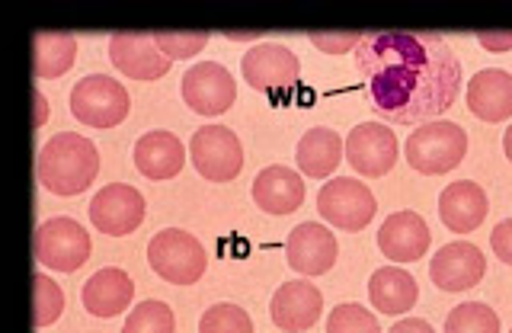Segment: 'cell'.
Listing matches in <instances>:
<instances>
[{"label": "cell", "instance_id": "6da1fadb", "mask_svg": "<svg viewBox=\"0 0 512 333\" xmlns=\"http://www.w3.org/2000/svg\"><path fill=\"white\" fill-rule=\"evenodd\" d=\"M372 109L394 125H426L455 106L461 61L436 33H368L356 49Z\"/></svg>", "mask_w": 512, "mask_h": 333}, {"label": "cell", "instance_id": "7a4b0ae2", "mask_svg": "<svg viewBox=\"0 0 512 333\" xmlns=\"http://www.w3.org/2000/svg\"><path fill=\"white\" fill-rule=\"evenodd\" d=\"M100 173V154L90 138L77 132H58L42 145L36 157V177L52 196H77L90 189Z\"/></svg>", "mask_w": 512, "mask_h": 333}, {"label": "cell", "instance_id": "3957f363", "mask_svg": "<svg viewBox=\"0 0 512 333\" xmlns=\"http://www.w3.org/2000/svg\"><path fill=\"white\" fill-rule=\"evenodd\" d=\"M464 154H468V132L455 122H426L420 129H413L407 145H404V157L407 164L423 173V177H442V173H452Z\"/></svg>", "mask_w": 512, "mask_h": 333}, {"label": "cell", "instance_id": "277c9868", "mask_svg": "<svg viewBox=\"0 0 512 333\" xmlns=\"http://www.w3.org/2000/svg\"><path fill=\"white\" fill-rule=\"evenodd\" d=\"M128 113H132V97L116 77L90 74L80 77L71 90V116L90 129H116Z\"/></svg>", "mask_w": 512, "mask_h": 333}, {"label": "cell", "instance_id": "5b68a950", "mask_svg": "<svg viewBox=\"0 0 512 333\" xmlns=\"http://www.w3.org/2000/svg\"><path fill=\"white\" fill-rule=\"evenodd\" d=\"M148 263L154 273L173 282V285H192L205 276L208 253L199 244V237H192L189 231L180 228H164L151 237L148 244Z\"/></svg>", "mask_w": 512, "mask_h": 333}, {"label": "cell", "instance_id": "8992f818", "mask_svg": "<svg viewBox=\"0 0 512 333\" xmlns=\"http://www.w3.org/2000/svg\"><path fill=\"white\" fill-rule=\"evenodd\" d=\"M32 253L55 273H74L90 260V234L68 215L48 218L32 234Z\"/></svg>", "mask_w": 512, "mask_h": 333}, {"label": "cell", "instance_id": "52a82bcc", "mask_svg": "<svg viewBox=\"0 0 512 333\" xmlns=\"http://www.w3.org/2000/svg\"><path fill=\"white\" fill-rule=\"evenodd\" d=\"M317 212H320V218H324L330 228L356 234V231H362L368 221L375 218L378 205H375L372 189H368L362 180H356V177H333V180H327L324 186H320Z\"/></svg>", "mask_w": 512, "mask_h": 333}, {"label": "cell", "instance_id": "ba28073f", "mask_svg": "<svg viewBox=\"0 0 512 333\" xmlns=\"http://www.w3.org/2000/svg\"><path fill=\"white\" fill-rule=\"evenodd\" d=\"M189 161L199 177L212 183H231L244 167V148L228 125H205L189 138Z\"/></svg>", "mask_w": 512, "mask_h": 333}, {"label": "cell", "instance_id": "9c48e42d", "mask_svg": "<svg viewBox=\"0 0 512 333\" xmlns=\"http://www.w3.org/2000/svg\"><path fill=\"white\" fill-rule=\"evenodd\" d=\"M240 74L244 81L260 93H279L298 84V55L279 42H256L240 58Z\"/></svg>", "mask_w": 512, "mask_h": 333}, {"label": "cell", "instance_id": "30bf717a", "mask_svg": "<svg viewBox=\"0 0 512 333\" xmlns=\"http://www.w3.org/2000/svg\"><path fill=\"white\" fill-rule=\"evenodd\" d=\"M237 100V81L218 61H199L183 74V103L199 116H221Z\"/></svg>", "mask_w": 512, "mask_h": 333}, {"label": "cell", "instance_id": "8fae6325", "mask_svg": "<svg viewBox=\"0 0 512 333\" xmlns=\"http://www.w3.org/2000/svg\"><path fill=\"white\" fill-rule=\"evenodd\" d=\"M87 212L96 231L109 237H125L138 231L144 221V196L128 183H109L90 199Z\"/></svg>", "mask_w": 512, "mask_h": 333}, {"label": "cell", "instance_id": "7c38bea8", "mask_svg": "<svg viewBox=\"0 0 512 333\" xmlns=\"http://www.w3.org/2000/svg\"><path fill=\"white\" fill-rule=\"evenodd\" d=\"M346 161L359 177H384L397 164V135L381 122H362L346 135Z\"/></svg>", "mask_w": 512, "mask_h": 333}, {"label": "cell", "instance_id": "4fadbf2b", "mask_svg": "<svg viewBox=\"0 0 512 333\" xmlns=\"http://www.w3.org/2000/svg\"><path fill=\"white\" fill-rule=\"evenodd\" d=\"M487 257L480 247L468 241H452L436 250V257L429 260V279L442 292H468L484 279Z\"/></svg>", "mask_w": 512, "mask_h": 333}, {"label": "cell", "instance_id": "5bb4252c", "mask_svg": "<svg viewBox=\"0 0 512 333\" xmlns=\"http://www.w3.org/2000/svg\"><path fill=\"white\" fill-rule=\"evenodd\" d=\"M336 253H340V244L330 228L317 225V221H304V225L292 228L285 241V257L288 266L301 276H324L333 269Z\"/></svg>", "mask_w": 512, "mask_h": 333}, {"label": "cell", "instance_id": "9a60e30c", "mask_svg": "<svg viewBox=\"0 0 512 333\" xmlns=\"http://www.w3.org/2000/svg\"><path fill=\"white\" fill-rule=\"evenodd\" d=\"M109 61L125 77L157 81L170 71L173 61L157 49L154 33H116L109 39Z\"/></svg>", "mask_w": 512, "mask_h": 333}, {"label": "cell", "instance_id": "2e32d148", "mask_svg": "<svg viewBox=\"0 0 512 333\" xmlns=\"http://www.w3.org/2000/svg\"><path fill=\"white\" fill-rule=\"evenodd\" d=\"M324 295L314 282H282L269 301L272 324L285 333H304L320 321Z\"/></svg>", "mask_w": 512, "mask_h": 333}, {"label": "cell", "instance_id": "e0dca14e", "mask_svg": "<svg viewBox=\"0 0 512 333\" xmlns=\"http://www.w3.org/2000/svg\"><path fill=\"white\" fill-rule=\"evenodd\" d=\"M429 244H432L429 228H426L423 215H416V212H394L384 218V225L378 228V247L384 257L394 263L423 260Z\"/></svg>", "mask_w": 512, "mask_h": 333}, {"label": "cell", "instance_id": "ac0fdd59", "mask_svg": "<svg viewBox=\"0 0 512 333\" xmlns=\"http://www.w3.org/2000/svg\"><path fill=\"white\" fill-rule=\"evenodd\" d=\"M487 212H490V202H487L484 186H477L471 180L448 183L439 196V218H442V225L455 234L477 231L484 225Z\"/></svg>", "mask_w": 512, "mask_h": 333}, {"label": "cell", "instance_id": "d6986e66", "mask_svg": "<svg viewBox=\"0 0 512 333\" xmlns=\"http://www.w3.org/2000/svg\"><path fill=\"white\" fill-rule=\"evenodd\" d=\"M253 202L266 215H292L304 202V180L292 167L272 164L256 173L253 180Z\"/></svg>", "mask_w": 512, "mask_h": 333}, {"label": "cell", "instance_id": "ffe728a7", "mask_svg": "<svg viewBox=\"0 0 512 333\" xmlns=\"http://www.w3.org/2000/svg\"><path fill=\"white\" fill-rule=\"evenodd\" d=\"M84 308L93 317H119L135 298V282L132 276L125 273L119 266H106L96 269V273L84 282Z\"/></svg>", "mask_w": 512, "mask_h": 333}, {"label": "cell", "instance_id": "44dd1931", "mask_svg": "<svg viewBox=\"0 0 512 333\" xmlns=\"http://www.w3.org/2000/svg\"><path fill=\"white\" fill-rule=\"evenodd\" d=\"M135 167L148 180H173L183 170L189 151L173 132H148L135 141Z\"/></svg>", "mask_w": 512, "mask_h": 333}, {"label": "cell", "instance_id": "7402d4cb", "mask_svg": "<svg viewBox=\"0 0 512 333\" xmlns=\"http://www.w3.org/2000/svg\"><path fill=\"white\" fill-rule=\"evenodd\" d=\"M468 109L484 122L512 119V74L503 68L477 71L468 81Z\"/></svg>", "mask_w": 512, "mask_h": 333}, {"label": "cell", "instance_id": "603a6c76", "mask_svg": "<svg viewBox=\"0 0 512 333\" xmlns=\"http://www.w3.org/2000/svg\"><path fill=\"white\" fill-rule=\"evenodd\" d=\"M343 154H346V141L333 129L317 125V129H308L301 135L298 148H295V161L304 177L327 180L336 173V167L343 164Z\"/></svg>", "mask_w": 512, "mask_h": 333}, {"label": "cell", "instance_id": "cb8c5ba5", "mask_svg": "<svg viewBox=\"0 0 512 333\" xmlns=\"http://www.w3.org/2000/svg\"><path fill=\"white\" fill-rule=\"evenodd\" d=\"M416 298H420V285L400 266H381L368 279V301L381 314H404L416 305Z\"/></svg>", "mask_w": 512, "mask_h": 333}, {"label": "cell", "instance_id": "d4e9b609", "mask_svg": "<svg viewBox=\"0 0 512 333\" xmlns=\"http://www.w3.org/2000/svg\"><path fill=\"white\" fill-rule=\"evenodd\" d=\"M77 61V39L71 33H39L32 45V74L36 81H55Z\"/></svg>", "mask_w": 512, "mask_h": 333}, {"label": "cell", "instance_id": "484cf974", "mask_svg": "<svg viewBox=\"0 0 512 333\" xmlns=\"http://www.w3.org/2000/svg\"><path fill=\"white\" fill-rule=\"evenodd\" d=\"M442 333H500V317L484 301H464L448 311Z\"/></svg>", "mask_w": 512, "mask_h": 333}, {"label": "cell", "instance_id": "4316f807", "mask_svg": "<svg viewBox=\"0 0 512 333\" xmlns=\"http://www.w3.org/2000/svg\"><path fill=\"white\" fill-rule=\"evenodd\" d=\"M176 330V317L164 305V301H141L132 311H128V321L122 333H173Z\"/></svg>", "mask_w": 512, "mask_h": 333}, {"label": "cell", "instance_id": "83f0119b", "mask_svg": "<svg viewBox=\"0 0 512 333\" xmlns=\"http://www.w3.org/2000/svg\"><path fill=\"white\" fill-rule=\"evenodd\" d=\"M64 311V292L58 289V282L48 276L32 279V324L36 327H52Z\"/></svg>", "mask_w": 512, "mask_h": 333}, {"label": "cell", "instance_id": "f1b7e54d", "mask_svg": "<svg viewBox=\"0 0 512 333\" xmlns=\"http://www.w3.org/2000/svg\"><path fill=\"white\" fill-rule=\"evenodd\" d=\"M327 333H381L378 317L362 305H336L327 317Z\"/></svg>", "mask_w": 512, "mask_h": 333}, {"label": "cell", "instance_id": "f546056e", "mask_svg": "<svg viewBox=\"0 0 512 333\" xmlns=\"http://www.w3.org/2000/svg\"><path fill=\"white\" fill-rule=\"evenodd\" d=\"M199 333H253V321L237 305H212L202 314Z\"/></svg>", "mask_w": 512, "mask_h": 333}, {"label": "cell", "instance_id": "4dcf8cb0", "mask_svg": "<svg viewBox=\"0 0 512 333\" xmlns=\"http://www.w3.org/2000/svg\"><path fill=\"white\" fill-rule=\"evenodd\" d=\"M212 33H154L157 49L164 52L170 61H186L192 55H199Z\"/></svg>", "mask_w": 512, "mask_h": 333}, {"label": "cell", "instance_id": "1f68e13d", "mask_svg": "<svg viewBox=\"0 0 512 333\" xmlns=\"http://www.w3.org/2000/svg\"><path fill=\"white\" fill-rule=\"evenodd\" d=\"M365 36L359 33H311V45L324 55H343V52H356Z\"/></svg>", "mask_w": 512, "mask_h": 333}, {"label": "cell", "instance_id": "d6a6232c", "mask_svg": "<svg viewBox=\"0 0 512 333\" xmlns=\"http://www.w3.org/2000/svg\"><path fill=\"white\" fill-rule=\"evenodd\" d=\"M490 247H493V253H496V257H500L506 266H512V218L500 221V225L493 228V234H490Z\"/></svg>", "mask_w": 512, "mask_h": 333}, {"label": "cell", "instance_id": "836d02e7", "mask_svg": "<svg viewBox=\"0 0 512 333\" xmlns=\"http://www.w3.org/2000/svg\"><path fill=\"white\" fill-rule=\"evenodd\" d=\"M477 45H480V49H487V52H496V55L512 52V33H480Z\"/></svg>", "mask_w": 512, "mask_h": 333}, {"label": "cell", "instance_id": "e575fe53", "mask_svg": "<svg viewBox=\"0 0 512 333\" xmlns=\"http://www.w3.org/2000/svg\"><path fill=\"white\" fill-rule=\"evenodd\" d=\"M388 333H436V330H432V324L423 321V317H404V321H397Z\"/></svg>", "mask_w": 512, "mask_h": 333}, {"label": "cell", "instance_id": "d590c367", "mask_svg": "<svg viewBox=\"0 0 512 333\" xmlns=\"http://www.w3.org/2000/svg\"><path fill=\"white\" fill-rule=\"evenodd\" d=\"M32 100H36V125H45V116H48V103H45V97L36 90V93H32Z\"/></svg>", "mask_w": 512, "mask_h": 333}, {"label": "cell", "instance_id": "8d00e7d4", "mask_svg": "<svg viewBox=\"0 0 512 333\" xmlns=\"http://www.w3.org/2000/svg\"><path fill=\"white\" fill-rule=\"evenodd\" d=\"M503 151H506V157L512 161V125L506 129V135H503Z\"/></svg>", "mask_w": 512, "mask_h": 333}, {"label": "cell", "instance_id": "74e56055", "mask_svg": "<svg viewBox=\"0 0 512 333\" xmlns=\"http://www.w3.org/2000/svg\"><path fill=\"white\" fill-rule=\"evenodd\" d=\"M509 333H512V330H509Z\"/></svg>", "mask_w": 512, "mask_h": 333}]
</instances>
